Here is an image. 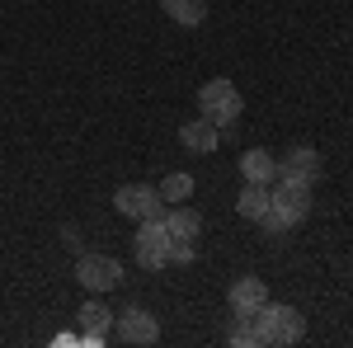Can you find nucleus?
<instances>
[{"label": "nucleus", "instance_id": "f8f14e48", "mask_svg": "<svg viewBox=\"0 0 353 348\" xmlns=\"http://www.w3.org/2000/svg\"><path fill=\"white\" fill-rule=\"evenodd\" d=\"M161 221H165V231H170L174 240H198V231H203V216L193 212V207H184V203H170Z\"/></svg>", "mask_w": 353, "mask_h": 348}, {"label": "nucleus", "instance_id": "9d476101", "mask_svg": "<svg viewBox=\"0 0 353 348\" xmlns=\"http://www.w3.org/2000/svg\"><path fill=\"white\" fill-rule=\"evenodd\" d=\"M179 141H184L189 151H198V156H212V151L221 146V127L212 123V118H193V123L179 127Z\"/></svg>", "mask_w": 353, "mask_h": 348}, {"label": "nucleus", "instance_id": "f257e3e1", "mask_svg": "<svg viewBox=\"0 0 353 348\" xmlns=\"http://www.w3.org/2000/svg\"><path fill=\"white\" fill-rule=\"evenodd\" d=\"M306 212H311V184H306V179H283V174H278L273 203H269V212L259 216V226H264L269 236H283V231L301 226Z\"/></svg>", "mask_w": 353, "mask_h": 348}, {"label": "nucleus", "instance_id": "4468645a", "mask_svg": "<svg viewBox=\"0 0 353 348\" xmlns=\"http://www.w3.org/2000/svg\"><path fill=\"white\" fill-rule=\"evenodd\" d=\"M269 203H273V184H245L241 198H236V212L245 221H259V216L269 212Z\"/></svg>", "mask_w": 353, "mask_h": 348}, {"label": "nucleus", "instance_id": "0eeeda50", "mask_svg": "<svg viewBox=\"0 0 353 348\" xmlns=\"http://www.w3.org/2000/svg\"><path fill=\"white\" fill-rule=\"evenodd\" d=\"M231 311H236V320H254L259 311H264V301H269V287H264V278H236L231 283Z\"/></svg>", "mask_w": 353, "mask_h": 348}, {"label": "nucleus", "instance_id": "9b49d317", "mask_svg": "<svg viewBox=\"0 0 353 348\" xmlns=\"http://www.w3.org/2000/svg\"><path fill=\"white\" fill-rule=\"evenodd\" d=\"M241 174H245V184H278V156L254 146V151L241 156Z\"/></svg>", "mask_w": 353, "mask_h": 348}, {"label": "nucleus", "instance_id": "1a4fd4ad", "mask_svg": "<svg viewBox=\"0 0 353 348\" xmlns=\"http://www.w3.org/2000/svg\"><path fill=\"white\" fill-rule=\"evenodd\" d=\"M278 174H283V179H306V184H316V179H321V156H316L311 146H292V151L278 161Z\"/></svg>", "mask_w": 353, "mask_h": 348}, {"label": "nucleus", "instance_id": "a211bd4d", "mask_svg": "<svg viewBox=\"0 0 353 348\" xmlns=\"http://www.w3.org/2000/svg\"><path fill=\"white\" fill-rule=\"evenodd\" d=\"M193 254H198L193 240H174V236H170V264H193Z\"/></svg>", "mask_w": 353, "mask_h": 348}, {"label": "nucleus", "instance_id": "7ed1b4c3", "mask_svg": "<svg viewBox=\"0 0 353 348\" xmlns=\"http://www.w3.org/2000/svg\"><path fill=\"white\" fill-rule=\"evenodd\" d=\"M198 113L212 118L217 127H231V123L245 113V99H241V90H236L231 81H208L203 90H198Z\"/></svg>", "mask_w": 353, "mask_h": 348}, {"label": "nucleus", "instance_id": "423d86ee", "mask_svg": "<svg viewBox=\"0 0 353 348\" xmlns=\"http://www.w3.org/2000/svg\"><path fill=\"white\" fill-rule=\"evenodd\" d=\"M113 207L123 216H132V221H151V216H165V198L161 188L151 184H123L113 193Z\"/></svg>", "mask_w": 353, "mask_h": 348}, {"label": "nucleus", "instance_id": "f3484780", "mask_svg": "<svg viewBox=\"0 0 353 348\" xmlns=\"http://www.w3.org/2000/svg\"><path fill=\"white\" fill-rule=\"evenodd\" d=\"M231 344L236 348H259V334H254V320H241L231 329Z\"/></svg>", "mask_w": 353, "mask_h": 348}, {"label": "nucleus", "instance_id": "dca6fc26", "mask_svg": "<svg viewBox=\"0 0 353 348\" xmlns=\"http://www.w3.org/2000/svg\"><path fill=\"white\" fill-rule=\"evenodd\" d=\"M161 198L165 203H184V198H193V174H165Z\"/></svg>", "mask_w": 353, "mask_h": 348}, {"label": "nucleus", "instance_id": "ddd939ff", "mask_svg": "<svg viewBox=\"0 0 353 348\" xmlns=\"http://www.w3.org/2000/svg\"><path fill=\"white\" fill-rule=\"evenodd\" d=\"M81 339L85 344H104V334H109L113 329V311L109 306H104V301H85L81 306Z\"/></svg>", "mask_w": 353, "mask_h": 348}, {"label": "nucleus", "instance_id": "f03ea898", "mask_svg": "<svg viewBox=\"0 0 353 348\" xmlns=\"http://www.w3.org/2000/svg\"><path fill=\"white\" fill-rule=\"evenodd\" d=\"M254 334H259V348H288L306 334V320H301L297 306H283V301H264V311L254 316Z\"/></svg>", "mask_w": 353, "mask_h": 348}, {"label": "nucleus", "instance_id": "2eb2a0df", "mask_svg": "<svg viewBox=\"0 0 353 348\" xmlns=\"http://www.w3.org/2000/svg\"><path fill=\"white\" fill-rule=\"evenodd\" d=\"M161 10L184 28H198L203 19H208V0H161Z\"/></svg>", "mask_w": 353, "mask_h": 348}, {"label": "nucleus", "instance_id": "39448f33", "mask_svg": "<svg viewBox=\"0 0 353 348\" xmlns=\"http://www.w3.org/2000/svg\"><path fill=\"white\" fill-rule=\"evenodd\" d=\"M76 283L90 287V292H113L118 283H123V264L113 259V254H81L76 259Z\"/></svg>", "mask_w": 353, "mask_h": 348}, {"label": "nucleus", "instance_id": "6e6552de", "mask_svg": "<svg viewBox=\"0 0 353 348\" xmlns=\"http://www.w3.org/2000/svg\"><path fill=\"white\" fill-rule=\"evenodd\" d=\"M113 334H118L123 344H156V339H161V325H156V316H151V311L128 306V311L118 316V325H113Z\"/></svg>", "mask_w": 353, "mask_h": 348}, {"label": "nucleus", "instance_id": "20e7f679", "mask_svg": "<svg viewBox=\"0 0 353 348\" xmlns=\"http://www.w3.org/2000/svg\"><path fill=\"white\" fill-rule=\"evenodd\" d=\"M132 249H137V264L146 268V273H156V268L170 264V231H165L161 216H151V221H141V226H137Z\"/></svg>", "mask_w": 353, "mask_h": 348}]
</instances>
